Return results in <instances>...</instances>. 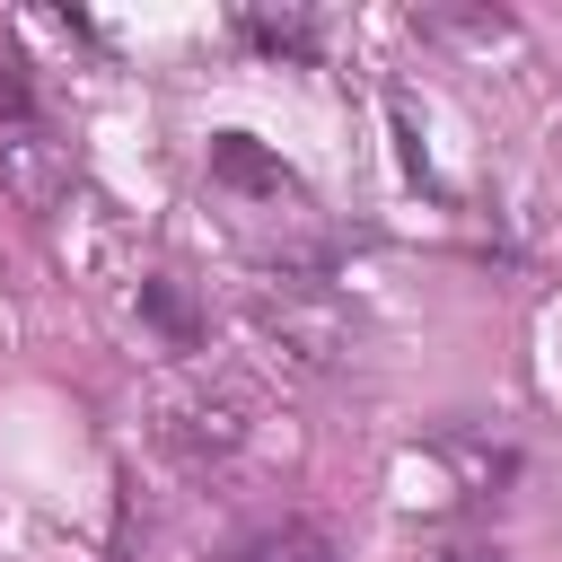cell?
<instances>
[{
  "label": "cell",
  "instance_id": "3957f363",
  "mask_svg": "<svg viewBox=\"0 0 562 562\" xmlns=\"http://www.w3.org/2000/svg\"><path fill=\"white\" fill-rule=\"evenodd\" d=\"M237 35H246L255 53L316 61V18H307V9H237Z\"/></svg>",
  "mask_w": 562,
  "mask_h": 562
},
{
  "label": "cell",
  "instance_id": "6da1fadb",
  "mask_svg": "<svg viewBox=\"0 0 562 562\" xmlns=\"http://www.w3.org/2000/svg\"><path fill=\"white\" fill-rule=\"evenodd\" d=\"M211 184L220 193H255V202H299V176L263 140H246V132H220L211 140Z\"/></svg>",
  "mask_w": 562,
  "mask_h": 562
},
{
  "label": "cell",
  "instance_id": "7a4b0ae2",
  "mask_svg": "<svg viewBox=\"0 0 562 562\" xmlns=\"http://www.w3.org/2000/svg\"><path fill=\"white\" fill-rule=\"evenodd\" d=\"M220 562H334V536H325V527H307V518H272V527L237 536Z\"/></svg>",
  "mask_w": 562,
  "mask_h": 562
},
{
  "label": "cell",
  "instance_id": "5b68a950",
  "mask_svg": "<svg viewBox=\"0 0 562 562\" xmlns=\"http://www.w3.org/2000/svg\"><path fill=\"white\" fill-rule=\"evenodd\" d=\"M448 562H509V553H492V544H448Z\"/></svg>",
  "mask_w": 562,
  "mask_h": 562
},
{
  "label": "cell",
  "instance_id": "277c9868",
  "mask_svg": "<svg viewBox=\"0 0 562 562\" xmlns=\"http://www.w3.org/2000/svg\"><path fill=\"white\" fill-rule=\"evenodd\" d=\"M140 316H149L176 351H193V342H202V307L184 299V281H176V272H149V281H140Z\"/></svg>",
  "mask_w": 562,
  "mask_h": 562
}]
</instances>
